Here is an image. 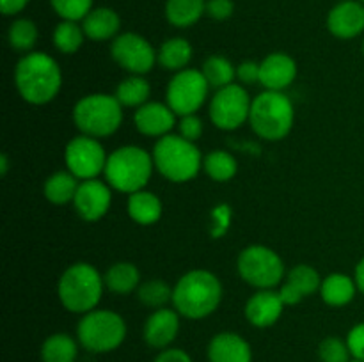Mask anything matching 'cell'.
Returning <instances> with one entry per match:
<instances>
[{"label": "cell", "mask_w": 364, "mask_h": 362, "mask_svg": "<svg viewBox=\"0 0 364 362\" xmlns=\"http://www.w3.org/2000/svg\"><path fill=\"white\" fill-rule=\"evenodd\" d=\"M14 82L25 102L32 105H45L59 94L63 73L57 60L48 53L32 52L18 60Z\"/></svg>", "instance_id": "cell-1"}, {"label": "cell", "mask_w": 364, "mask_h": 362, "mask_svg": "<svg viewBox=\"0 0 364 362\" xmlns=\"http://www.w3.org/2000/svg\"><path fill=\"white\" fill-rule=\"evenodd\" d=\"M223 298V284L206 270L185 273L173 290V304L181 316L201 319L212 314Z\"/></svg>", "instance_id": "cell-2"}, {"label": "cell", "mask_w": 364, "mask_h": 362, "mask_svg": "<svg viewBox=\"0 0 364 362\" xmlns=\"http://www.w3.org/2000/svg\"><path fill=\"white\" fill-rule=\"evenodd\" d=\"M153 155L137 146H123L109 155L105 165V177L109 185L124 194L144 190L153 174Z\"/></svg>", "instance_id": "cell-3"}, {"label": "cell", "mask_w": 364, "mask_h": 362, "mask_svg": "<svg viewBox=\"0 0 364 362\" xmlns=\"http://www.w3.org/2000/svg\"><path fill=\"white\" fill-rule=\"evenodd\" d=\"M153 162L164 177L174 183H185L196 177L201 167V153L194 142L181 135H166L153 148Z\"/></svg>", "instance_id": "cell-4"}, {"label": "cell", "mask_w": 364, "mask_h": 362, "mask_svg": "<svg viewBox=\"0 0 364 362\" xmlns=\"http://www.w3.org/2000/svg\"><path fill=\"white\" fill-rule=\"evenodd\" d=\"M295 110L290 98L281 91H265L252 99L249 123L265 141H281L294 126Z\"/></svg>", "instance_id": "cell-5"}, {"label": "cell", "mask_w": 364, "mask_h": 362, "mask_svg": "<svg viewBox=\"0 0 364 362\" xmlns=\"http://www.w3.org/2000/svg\"><path fill=\"white\" fill-rule=\"evenodd\" d=\"M103 279L89 263H77L60 275L59 293L64 307L71 312H91L98 305L103 293Z\"/></svg>", "instance_id": "cell-6"}, {"label": "cell", "mask_w": 364, "mask_h": 362, "mask_svg": "<svg viewBox=\"0 0 364 362\" xmlns=\"http://www.w3.org/2000/svg\"><path fill=\"white\" fill-rule=\"evenodd\" d=\"M73 121L84 135L95 138L109 137L123 123V105L110 94L84 96L75 105Z\"/></svg>", "instance_id": "cell-7"}, {"label": "cell", "mask_w": 364, "mask_h": 362, "mask_svg": "<svg viewBox=\"0 0 364 362\" xmlns=\"http://www.w3.org/2000/svg\"><path fill=\"white\" fill-rule=\"evenodd\" d=\"M78 341L82 346L95 353H105L119 346L127 337V323L117 312H85L78 323Z\"/></svg>", "instance_id": "cell-8"}, {"label": "cell", "mask_w": 364, "mask_h": 362, "mask_svg": "<svg viewBox=\"0 0 364 362\" xmlns=\"http://www.w3.org/2000/svg\"><path fill=\"white\" fill-rule=\"evenodd\" d=\"M238 273L251 286L272 290L283 280L284 265L279 256L265 245H251L238 256Z\"/></svg>", "instance_id": "cell-9"}, {"label": "cell", "mask_w": 364, "mask_h": 362, "mask_svg": "<svg viewBox=\"0 0 364 362\" xmlns=\"http://www.w3.org/2000/svg\"><path fill=\"white\" fill-rule=\"evenodd\" d=\"M210 84L203 71L183 70L178 71L167 85V105L176 116H191L199 110L208 96Z\"/></svg>", "instance_id": "cell-10"}, {"label": "cell", "mask_w": 364, "mask_h": 362, "mask_svg": "<svg viewBox=\"0 0 364 362\" xmlns=\"http://www.w3.org/2000/svg\"><path fill=\"white\" fill-rule=\"evenodd\" d=\"M251 105L247 91L242 85L231 84L215 92L210 103V119L220 130H237L249 119Z\"/></svg>", "instance_id": "cell-11"}, {"label": "cell", "mask_w": 364, "mask_h": 362, "mask_svg": "<svg viewBox=\"0 0 364 362\" xmlns=\"http://www.w3.org/2000/svg\"><path fill=\"white\" fill-rule=\"evenodd\" d=\"M107 158L103 146L89 135H80L68 142L64 160L66 167L77 180H96V176L105 172Z\"/></svg>", "instance_id": "cell-12"}, {"label": "cell", "mask_w": 364, "mask_h": 362, "mask_svg": "<svg viewBox=\"0 0 364 362\" xmlns=\"http://www.w3.org/2000/svg\"><path fill=\"white\" fill-rule=\"evenodd\" d=\"M110 53L123 70L134 75L149 73L159 57L148 39L135 32L116 35L112 46H110Z\"/></svg>", "instance_id": "cell-13"}, {"label": "cell", "mask_w": 364, "mask_h": 362, "mask_svg": "<svg viewBox=\"0 0 364 362\" xmlns=\"http://www.w3.org/2000/svg\"><path fill=\"white\" fill-rule=\"evenodd\" d=\"M110 202H112L110 188L100 180L82 181L73 199L77 213L87 222H96L102 219L109 212Z\"/></svg>", "instance_id": "cell-14"}, {"label": "cell", "mask_w": 364, "mask_h": 362, "mask_svg": "<svg viewBox=\"0 0 364 362\" xmlns=\"http://www.w3.org/2000/svg\"><path fill=\"white\" fill-rule=\"evenodd\" d=\"M297 77V64L288 53L276 52L259 62V84L267 91H283Z\"/></svg>", "instance_id": "cell-15"}, {"label": "cell", "mask_w": 364, "mask_h": 362, "mask_svg": "<svg viewBox=\"0 0 364 362\" xmlns=\"http://www.w3.org/2000/svg\"><path fill=\"white\" fill-rule=\"evenodd\" d=\"M135 128L148 137H166L176 124V114L164 103H144L135 110Z\"/></svg>", "instance_id": "cell-16"}, {"label": "cell", "mask_w": 364, "mask_h": 362, "mask_svg": "<svg viewBox=\"0 0 364 362\" xmlns=\"http://www.w3.org/2000/svg\"><path fill=\"white\" fill-rule=\"evenodd\" d=\"M331 34L340 39H352L364 31V4L343 0L327 16Z\"/></svg>", "instance_id": "cell-17"}, {"label": "cell", "mask_w": 364, "mask_h": 362, "mask_svg": "<svg viewBox=\"0 0 364 362\" xmlns=\"http://www.w3.org/2000/svg\"><path fill=\"white\" fill-rule=\"evenodd\" d=\"M283 300L279 293L272 290H262L256 295H252L245 305V316L249 323L258 329H267L272 327L283 314Z\"/></svg>", "instance_id": "cell-18"}, {"label": "cell", "mask_w": 364, "mask_h": 362, "mask_svg": "<svg viewBox=\"0 0 364 362\" xmlns=\"http://www.w3.org/2000/svg\"><path fill=\"white\" fill-rule=\"evenodd\" d=\"M180 312L171 309H156L144 325V339L153 348H167L180 330Z\"/></svg>", "instance_id": "cell-19"}, {"label": "cell", "mask_w": 364, "mask_h": 362, "mask_svg": "<svg viewBox=\"0 0 364 362\" xmlns=\"http://www.w3.org/2000/svg\"><path fill=\"white\" fill-rule=\"evenodd\" d=\"M210 362H251L252 351L247 341L235 332H220L208 344Z\"/></svg>", "instance_id": "cell-20"}, {"label": "cell", "mask_w": 364, "mask_h": 362, "mask_svg": "<svg viewBox=\"0 0 364 362\" xmlns=\"http://www.w3.org/2000/svg\"><path fill=\"white\" fill-rule=\"evenodd\" d=\"M121 20L117 13L109 7H98L92 9L87 16L82 20V28L85 32V38L91 41H107L114 38L119 32Z\"/></svg>", "instance_id": "cell-21"}, {"label": "cell", "mask_w": 364, "mask_h": 362, "mask_svg": "<svg viewBox=\"0 0 364 362\" xmlns=\"http://www.w3.org/2000/svg\"><path fill=\"white\" fill-rule=\"evenodd\" d=\"M128 215L134 222L149 226L162 216V202L153 192L139 190L128 197Z\"/></svg>", "instance_id": "cell-22"}, {"label": "cell", "mask_w": 364, "mask_h": 362, "mask_svg": "<svg viewBox=\"0 0 364 362\" xmlns=\"http://www.w3.org/2000/svg\"><path fill=\"white\" fill-rule=\"evenodd\" d=\"M355 287H358V284L354 279H350L345 273H333L322 280L320 295H322V300L326 304L333 305V307H343L352 302Z\"/></svg>", "instance_id": "cell-23"}, {"label": "cell", "mask_w": 364, "mask_h": 362, "mask_svg": "<svg viewBox=\"0 0 364 362\" xmlns=\"http://www.w3.org/2000/svg\"><path fill=\"white\" fill-rule=\"evenodd\" d=\"M206 13V0H167L166 18L174 27H191Z\"/></svg>", "instance_id": "cell-24"}, {"label": "cell", "mask_w": 364, "mask_h": 362, "mask_svg": "<svg viewBox=\"0 0 364 362\" xmlns=\"http://www.w3.org/2000/svg\"><path fill=\"white\" fill-rule=\"evenodd\" d=\"M192 59V46L187 39L173 38L167 39L159 50V62L164 70L183 71L187 70Z\"/></svg>", "instance_id": "cell-25"}, {"label": "cell", "mask_w": 364, "mask_h": 362, "mask_svg": "<svg viewBox=\"0 0 364 362\" xmlns=\"http://www.w3.org/2000/svg\"><path fill=\"white\" fill-rule=\"evenodd\" d=\"M139 280H141L139 270L132 263H116L107 270L103 277L105 286L117 295H127L134 291L135 287H139Z\"/></svg>", "instance_id": "cell-26"}, {"label": "cell", "mask_w": 364, "mask_h": 362, "mask_svg": "<svg viewBox=\"0 0 364 362\" xmlns=\"http://www.w3.org/2000/svg\"><path fill=\"white\" fill-rule=\"evenodd\" d=\"M77 353V343L68 334H53L41 346L43 362H75Z\"/></svg>", "instance_id": "cell-27"}, {"label": "cell", "mask_w": 364, "mask_h": 362, "mask_svg": "<svg viewBox=\"0 0 364 362\" xmlns=\"http://www.w3.org/2000/svg\"><path fill=\"white\" fill-rule=\"evenodd\" d=\"M77 177L71 172H55L46 180L45 183V197L53 204H66L73 201L78 190Z\"/></svg>", "instance_id": "cell-28"}, {"label": "cell", "mask_w": 364, "mask_h": 362, "mask_svg": "<svg viewBox=\"0 0 364 362\" xmlns=\"http://www.w3.org/2000/svg\"><path fill=\"white\" fill-rule=\"evenodd\" d=\"M151 94V87L141 75L128 77L117 85L116 98L123 106H142Z\"/></svg>", "instance_id": "cell-29"}, {"label": "cell", "mask_w": 364, "mask_h": 362, "mask_svg": "<svg viewBox=\"0 0 364 362\" xmlns=\"http://www.w3.org/2000/svg\"><path fill=\"white\" fill-rule=\"evenodd\" d=\"M203 75L208 80L210 87L223 89L233 84V80L237 78V67L226 57L212 55L203 64Z\"/></svg>", "instance_id": "cell-30"}, {"label": "cell", "mask_w": 364, "mask_h": 362, "mask_svg": "<svg viewBox=\"0 0 364 362\" xmlns=\"http://www.w3.org/2000/svg\"><path fill=\"white\" fill-rule=\"evenodd\" d=\"M203 167H205L206 174L215 181H230L238 170L237 160L233 158V155L223 151V149L208 153L203 160Z\"/></svg>", "instance_id": "cell-31"}, {"label": "cell", "mask_w": 364, "mask_h": 362, "mask_svg": "<svg viewBox=\"0 0 364 362\" xmlns=\"http://www.w3.org/2000/svg\"><path fill=\"white\" fill-rule=\"evenodd\" d=\"M85 32L77 21L63 20L53 31V46L63 53H75L80 50L82 43H84Z\"/></svg>", "instance_id": "cell-32"}, {"label": "cell", "mask_w": 364, "mask_h": 362, "mask_svg": "<svg viewBox=\"0 0 364 362\" xmlns=\"http://www.w3.org/2000/svg\"><path fill=\"white\" fill-rule=\"evenodd\" d=\"M137 297L148 307L162 309L169 300H173V290L167 283L160 279H151L137 287Z\"/></svg>", "instance_id": "cell-33"}, {"label": "cell", "mask_w": 364, "mask_h": 362, "mask_svg": "<svg viewBox=\"0 0 364 362\" xmlns=\"http://www.w3.org/2000/svg\"><path fill=\"white\" fill-rule=\"evenodd\" d=\"M7 39H9V45L14 50L28 52L38 41V27L34 25V21L21 18V20H16L9 27Z\"/></svg>", "instance_id": "cell-34"}, {"label": "cell", "mask_w": 364, "mask_h": 362, "mask_svg": "<svg viewBox=\"0 0 364 362\" xmlns=\"http://www.w3.org/2000/svg\"><path fill=\"white\" fill-rule=\"evenodd\" d=\"M288 283L294 284L304 297L315 293L322 286V279H320L318 272L309 265L294 266L288 273Z\"/></svg>", "instance_id": "cell-35"}, {"label": "cell", "mask_w": 364, "mask_h": 362, "mask_svg": "<svg viewBox=\"0 0 364 362\" xmlns=\"http://www.w3.org/2000/svg\"><path fill=\"white\" fill-rule=\"evenodd\" d=\"M50 4L53 11L68 21L84 20L92 11V0H50Z\"/></svg>", "instance_id": "cell-36"}, {"label": "cell", "mask_w": 364, "mask_h": 362, "mask_svg": "<svg viewBox=\"0 0 364 362\" xmlns=\"http://www.w3.org/2000/svg\"><path fill=\"white\" fill-rule=\"evenodd\" d=\"M318 355L322 362H350L352 357L347 341H341L338 337H327V339H323L320 343Z\"/></svg>", "instance_id": "cell-37"}, {"label": "cell", "mask_w": 364, "mask_h": 362, "mask_svg": "<svg viewBox=\"0 0 364 362\" xmlns=\"http://www.w3.org/2000/svg\"><path fill=\"white\" fill-rule=\"evenodd\" d=\"M178 130H180L181 137L191 142H196L203 133V123L196 114H191V116L181 117L180 124H178Z\"/></svg>", "instance_id": "cell-38"}, {"label": "cell", "mask_w": 364, "mask_h": 362, "mask_svg": "<svg viewBox=\"0 0 364 362\" xmlns=\"http://www.w3.org/2000/svg\"><path fill=\"white\" fill-rule=\"evenodd\" d=\"M233 0H206V14L213 20H228L233 14Z\"/></svg>", "instance_id": "cell-39"}, {"label": "cell", "mask_w": 364, "mask_h": 362, "mask_svg": "<svg viewBox=\"0 0 364 362\" xmlns=\"http://www.w3.org/2000/svg\"><path fill=\"white\" fill-rule=\"evenodd\" d=\"M347 344L355 361H364V323H359L348 332Z\"/></svg>", "instance_id": "cell-40"}, {"label": "cell", "mask_w": 364, "mask_h": 362, "mask_svg": "<svg viewBox=\"0 0 364 362\" xmlns=\"http://www.w3.org/2000/svg\"><path fill=\"white\" fill-rule=\"evenodd\" d=\"M237 78L242 84H256L259 82V64L252 62V60H245L240 66H237Z\"/></svg>", "instance_id": "cell-41"}, {"label": "cell", "mask_w": 364, "mask_h": 362, "mask_svg": "<svg viewBox=\"0 0 364 362\" xmlns=\"http://www.w3.org/2000/svg\"><path fill=\"white\" fill-rule=\"evenodd\" d=\"M153 362H192V358L187 351L180 348H169V350H164Z\"/></svg>", "instance_id": "cell-42"}, {"label": "cell", "mask_w": 364, "mask_h": 362, "mask_svg": "<svg viewBox=\"0 0 364 362\" xmlns=\"http://www.w3.org/2000/svg\"><path fill=\"white\" fill-rule=\"evenodd\" d=\"M279 297H281V300H283L284 305H295V304H299L302 298H304V295H302L301 291L294 286V284H290L287 280V283H284V286L279 290Z\"/></svg>", "instance_id": "cell-43"}, {"label": "cell", "mask_w": 364, "mask_h": 362, "mask_svg": "<svg viewBox=\"0 0 364 362\" xmlns=\"http://www.w3.org/2000/svg\"><path fill=\"white\" fill-rule=\"evenodd\" d=\"M27 4L28 0H0V9L6 16H11V14H18L20 11H23Z\"/></svg>", "instance_id": "cell-44"}, {"label": "cell", "mask_w": 364, "mask_h": 362, "mask_svg": "<svg viewBox=\"0 0 364 362\" xmlns=\"http://www.w3.org/2000/svg\"><path fill=\"white\" fill-rule=\"evenodd\" d=\"M355 284H358V290L364 295V258L355 266Z\"/></svg>", "instance_id": "cell-45"}, {"label": "cell", "mask_w": 364, "mask_h": 362, "mask_svg": "<svg viewBox=\"0 0 364 362\" xmlns=\"http://www.w3.org/2000/svg\"><path fill=\"white\" fill-rule=\"evenodd\" d=\"M7 169H9V162H7V155L4 153V155L0 156V174H2V176H6Z\"/></svg>", "instance_id": "cell-46"}, {"label": "cell", "mask_w": 364, "mask_h": 362, "mask_svg": "<svg viewBox=\"0 0 364 362\" xmlns=\"http://www.w3.org/2000/svg\"><path fill=\"white\" fill-rule=\"evenodd\" d=\"M352 362H364V361H352Z\"/></svg>", "instance_id": "cell-47"}, {"label": "cell", "mask_w": 364, "mask_h": 362, "mask_svg": "<svg viewBox=\"0 0 364 362\" xmlns=\"http://www.w3.org/2000/svg\"><path fill=\"white\" fill-rule=\"evenodd\" d=\"M363 53H364V43H363Z\"/></svg>", "instance_id": "cell-48"}, {"label": "cell", "mask_w": 364, "mask_h": 362, "mask_svg": "<svg viewBox=\"0 0 364 362\" xmlns=\"http://www.w3.org/2000/svg\"><path fill=\"white\" fill-rule=\"evenodd\" d=\"M361 2H363V4H364V0H361Z\"/></svg>", "instance_id": "cell-49"}]
</instances>
